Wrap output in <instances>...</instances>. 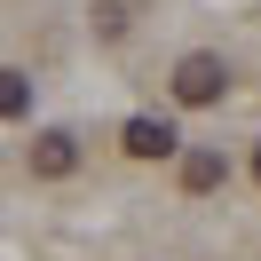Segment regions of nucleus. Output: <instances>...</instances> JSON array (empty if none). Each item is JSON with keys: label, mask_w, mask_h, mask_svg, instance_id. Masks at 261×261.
I'll list each match as a JSON object with an SVG mask.
<instances>
[{"label": "nucleus", "mask_w": 261, "mask_h": 261, "mask_svg": "<svg viewBox=\"0 0 261 261\" xmlns=\"http://www.w3.org/2000/svg\"><path fill=\"white\" fill-rule=\"evenodd\" d=\"M222 150H190V159H182V190H222Z\"/></svg>", "instance_id": "nucleus-4"}, {"label": "nucleus", "mask_w": 261, "mask_h": 261, "mask_svg": "<svg viewBox=\"0 0 261 261\" xmlns=\"http://www.w3.org/2000/svg\"><path fill=\"white\" fill-rule=\"evenodd\" d=\"M32 111V80L24 71H0V119H24Z\"/></svg>", "instance_id": "nucleus-5"}, {"label": "nucleus", "mask_w": 261, "mask_h": 261, "mask_svg": "<svg viewBox=\"0 0 261 261\" xmlns=\"http://www.w3.org/2000/svg\"><path fill=\"white\" fill-rule=\"evenodd\" d=\"M71 166H80V143H71V135H40L32 143V174L40 182H64Z\"/></svg>", "instance_id": "nucleus-3"}, {"label": "nucleus", "mask_w": 261, "mask_h": 261, "mask_svg": "<svg viewBox=\"0 0 261 261\" xmlns=\"http://www.w3.org/2000/svg\"><path fill=\"white\" fill-rule=\"evenodd\" d=\"M127 150H135V159H174L182 135L166 127V119H127Z\"/></svg>", "instance_id": "nucleus-2"}, {"label": "nucleus", "mask_w": 261, "mask_h": 261, "mask_svg": "<svg viewBox=\"0 0 261 261\" xmlns=\"http://www.w3.org/2000/svg\"><path fill=\"white\" fill-rule=\"evenodd\" d=\"M222 87H229L222 56H182V64H174V95L190 103V111H198V103H222Z\"/></svg>", "instance_id": "nucleus-1"}, {"label": "nucleus", "mask_w": 261, "mask_h": 261, "mask_svg": "<svg viewBox=\"0 0 261 261\" xmlns=\"http://www.w3.org/2000/svg\"><path fill=\"white\" fill-rule=\"evenodd\" d=\"M253 174H261V150H253Z\"/></svg>", "instance_id": "nucleus-6"}]
</instances>
